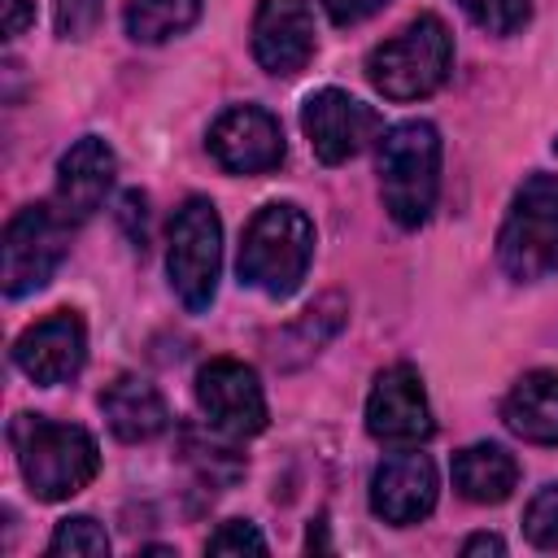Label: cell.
I'll use <instances>...</instances> for the list:
<instances>
[{
  "label": "cell",
  "instance_id": "obj_1",
  "mask_svg": "<svg viewBox=\"0 0 558 558\" xmlns=\"http://www.w3.org/2000/svg\"><path fill=\"white\" fill-rule=\"evenodd\" d=\"M9 440L17 449L22 480L39 501H65L83 493L100 466V449L92 432L74 423H57L44 414H17L9 423Z\"/></svg>",
  "mask_w": 558,
  "mask_h": 558
},
{
  "label": "cell",
  "instance_id": "obj_2",
  "mask_svg": "<svg viewBox=\"0 0 558 558\" xmlns=\"http://www.w3.org/2000/svg\"><path fill=\"white\" fill-rule=\"evenodd\" d=\"M314 257V222L305 209L275 201L253 214L244 244H240V283L266 292V296H288L305 279V266Z\"/></svg>",
  "mask_w": 558,
  "mask_h": 558
},
{
  "label": "cell",
  "instance_id": "obj_3",
  "mask_svg": "<svg viewBox=\"0 0 558 558\" xmlns=\"http://www.w3.org/2000/svg\"><path fill=\"white\" fill-rule=\"evenodd\" d=\"M379 192L397 227H423L440 192V135L432 122H397L379 135Z\"/></svg>",
  "mask_w": 558,
  "mask_h": 558
},
{
  "label": "cell",
  "instance_id": "obj_4",
  "mask_svg": "<svg viewBox=\"0 0 558 558\" xmlns=\"http://www.w3.org/2000/svg\"><path fill=\"white\" fill-rule=\"evenodd\" d=\"M453 65V39L436 13L414 17L392 39L375 44L366 57V78L388 100H418L432 96Z\"/></svg>",
  "mask_w": 558,
  "mask_h": 558
},
{
  "label": "cell",
  "instance_id": "obj_5",
  "mask_svg": "<svg viewBox=\"0 0 558 558\" xmlns=\"http://www.w3.org/2000/svg\"><path fill=\"white\" fill-rule=\"evenodd\" d=\"M501 270L519 283L558 270V174H527L497 235Z\"/></svg>",
  "mask_w": 558,
  "mask_h": 558
},
{
  "label": "cell",
  "instance_id": "obj_6",
  "mask_svg": "<svg viewBox=\"0 0 558 558\" xmlns=\"http://www.w3.org/2000/svg\"><path fill=\"white\" fill-rule=\"evenodd\" d=\"M218 266H222V222H218V209L205 196H187L174 209V222H170L166 270H170V288L179 292V301L192 314L214 305Z\"/></svg>",
  "mask_w": 558,
  "mask_h": 558
},
{
  "label": "cell",
  "instance_id": "obj_7",
  "mask_svg": "<svg viewBox=\"0 0 558 558\" xmlns=\"http://www.w3.org/2000/svg\"><path fill=\"white\" fill-rule=\"evenodd\" d=\"M70 244V222L61 218L57 205H22L9 227H4V244H0V279L9 296H26L39 292Z\"/></svg>",
  "mask_w": 558,
  "mask_h": 558
},
{
  "label": "cell",
  "instance_id": "obj_8",
  "mask_svg": "<svg viewBox=\"0 0 558 558\" xmlns=\"http://www.w3.org/2000/svg\"><path fill=\"white\" fill-rule=\"evenodd\" d=\"M301 131L323 166H340V161L357 157L384 131V122L357 96H349L340 87H323L301 105Z\"/></svg>",
  "mask_w": 558,
  "mask_h": 558
},
{
  "label": "cell",
  "instance_id": "obj_9",
  "mask_svg": "<svg viewBox=\"0 0 558 558\" xmlns=\"http://www.w3.org/2000/svg\"><path fill=\"white\" fill-rule=\"evenodd\" d=\"M196 405L222 436H257L266 427V397L253 366L214 357L196 371Z\"/></svg>",
  "mask_w": 558,
  "mask_h": 558
},
{
  "label": "cell",
  "instance_id": "obj_10",
  "mask_svg": "<svg viewBox=\"0 0 558 558\" xmlns=\"http://www.w3.org/2000/svg\"><path fill=\"white\" fill-rule=\"evenodd\" d=\"M366 432L397 449L432 436V410H427V392L414 366L397 362L375 379L366 397Z\"/></svg>",
  "mask_w": 558,
  "mask_h": 558
},
{
  "label": "cell",
  "instance_id": "obj_11",
  "mask_svg": "<svg viewBox=\"0 0 558 558\" xmlns=\"http://www.w3.org/2000/svg\"><path fill=\"white\" fill-rule=\"evenodd\" d=\"M13 362L26 379L52 388V384H65L83 371L87 362V331H83V318L74 310H57L39 323H31L17 344H13Z\"/></svg>",
  "mask_w": 558,
  "mask_h": 558
},
{
  "label": "cell",
  "instance_id": "obj_12",
  "mask_svg": "<svg viewBox=\"0 0 558 558\" xmlns=\"http://www.w3.org/2000/svg\"><path fill=\"white\" fill-rule=\"evenodd\" d=\"M209 153L231 174H266L283 161L279 118L257 105H235L209 126Z\"/></svg>",
  "mask_w": 558,
  "mask_h": 558
},
{
  "label": "cell",
  "instance_id": "obj_13",
  "mask_svg": "<svg viewBox=\"0 0 558 558\" xmlns=\"http://www.w3.org/2000/svg\"><path fill=\"white\" fill-rule=\"evenodd\" d=\"M436 506V466L427 453H418V445H405L401 453H388L375 475H371V510L392 523V527H410L418 519H427Z\"/></svg>",
  "mask_w": 558,
  "mask_h": 558
},
{
  "label": "cell",
  "instance_id": "obj_14",
  "mask_svg": "<svg viewBox=\"0 0 558 558\" xmlns=\"http://www.w3.org/2000/svg\"><path fill=\"white\" fill-rule=\"evenodd\" d=\"M253 57L266 74L292 78L314 57V13L305 0H262L253 17Z\"/></svg>",
  "mask_w": 558,
  "mask_h": 558
},
{
  "label": "cell",
  "instance_id": "obj_15",
  "mask_svg": "<svg viewBox=\"0 0 558 558\" xmlns=\"http://www.w3.org/2000/svg\"><path fill=\"white\" fill-rule=\"evenodd\" d=\"M113 174H118L113 148L100 135H83L57 161V201L52 205L61 209L65 222H87L105 205V196L113 187Z\"/></svg>",
  "mask_w": 558,
  "mask_h": 558
},
{
  "label": "cell",
  "instance_id": "obj_16",
  "mask_svg": "<svg viewBox=\"0 0 558 558\" xmlns=\"http://www.w3.org/2000/svg\"><path fill=\"white\" fill-rule=\"evenodd\" d=\"M100 410H105L109 432L118 440H126V445L153 440V436H161L170 427V410H166L161 392L140 375H118L113 384H105Z\"/></svg>",
  "mask_w": 558,
  "mask_h": 558
},
{
  "label": "cell",
  "instance_id": "obj_17",
  "mask_svg": "<svg viewBox=\"0 0 558 558\" xmlns=\"http://www.w3.org/2000/svg\"><path fill=\"white\" fill-rule=\"evenodd\" d=\"M501 418L514 436H523L532 445H558V371L523 375L510 388Z\"/></svg>",
  "mask_w": 558,
  "mask_h": 558
},
{
  "label": "cell",
  "instance_id": "obj_18",
  "mask_svg": "<svg viewBox=\"0 0 558 558\" xmlns=\"http://www.w3.org/2000/svg\"><path fill=\"white\" fill-rule=\"evenodd\" d=\"M519 462L501 445H466L453 453V488L475 506H497L514 493Z\"/></svg>",
  "mask_w": 558,
  "mask_h": 558
},
{
  "label": "cell",
  "instance_id": "obj_19",
  "mask_svg": "<svg viewBox=\"0 0 558 558\" xmlns=\"http://www.w3.org/2000/svg\"><path fill=\"white\" fill-rule=\"evenodd\" d=\"M340 323H344V301H340V296H323L318 305H310V310L275 340V362H279V366H296L301 357L318 353V349L340 331Z\"/></svg>",
  "mask_w": 558,
  "mask_h": 558
},
{
  "label": "cell",
  "instance_id": "obj_20",
  "mask_svg": "<svg viewBox=\"0 0 558 558\" xmlns=\"http://www.w3.org/2000/svg\"><path fill=\"white\" fill-rule=\"evenodd\" d=\"M201 17V0H131L126 4V35L135 44H166L183 35Z\"/></svg>",
  "mask_w": 558,
  "mask_h": 558
},
{
  "label": "cell",
  "instance_id": "obj_21",
  "mask_svg": "<svg viewBox=\"0 0 558 558\" xmlns=\"http://www.w3.org/2000/svg\"><path fill=\"white\" fill-rule=\"evenodd\" d=\"M48 554H70V558H105L109 554V536L96 519L87 514H74V519H61L52 541H48Z\"/></svg>",
  "mask_w": 558,
  "mask_h": 558
},
{
  "label": "cell",
  "instance_id": "obj_22",
  "mask_svg": "<svg viewBox=\"0 0 558 558\" xmlns=\"http://www.w3.org/2000/svg\"><path fill=\"white\" fill-rule=\"evenodd\" d=\"M458 4L488 35H514L532 17V0H458Z\"/></svg>",
  "mask_w": 558,
  "mask_h": 558
},
{
  "label": "cell",
  "instance_id": "obj_23",
  "mask_svg": "<svg viewBox=\"0 0 558 558\" xmlns=\"http://www.w3.org/2000/svg\"><path fill=\"white\" fill-rule=\"evenodd\" d=\"M523 532L536 549H558V484H545L527 510H523Z\"/></svg>",
  "mask_w": 558,
  "mask_h": 558
},
{
  "label": "cell",
  "instance_id": "obj_24",
  "mask_svg": "<svg viewBox=\"0 0 558 558\" xmlns=\"http://www.w3.org/2000/svg\"><path fill=\"white\" fill-rule=\"evenodd\" d=\"M209 554H266V536L248 523V519H227L209 541H205Z\"/></svg>",
  "mask_w": 558,
  "mask_h": 558
},
{
  "label": "cell",
  "instance_id": "obj_25",
  "mask_svg": "<svg viewBox=\"0 0 558 558\" xmlns=\"http://www.w3.org/2000/svg\"><path fill=\"white\" fill-rule=\"evenodd\" d=\"M100 13H105V0H57V31L65 39H83L96 31Z\"/></svg>",
  "mask_w": 558,
  "mask_h": 558
},
{
  "label": "cell",
  "instance_id": "obj_26",
  "mask_svg": "<svg viewBox=\"0 0 558 558\" xmlns=\"http://www.w3.org/2000/svg\"><path fill=\"white\" fill-rule=\"evenodd\" d=\"M122 222L131 231V244L144 253V244H148V201H144V192H126L122 196Z\"/></svg>",
  "mask_w": 558,
  "mask_h": 558
},
{
  "label": "cell",
  "instance_id": "obj_27",
  "mask_svg": "<svg viewBox=\"0 0 558 558\" xmlns=\"http://www.w3.org/2000/svg\"><path fill=\"white\" fill-rule=\"evenodd\" d=\"M388 0H323V9H327V17L336 22V26H353V22H366L371 13H379Z\"/></svg>",
  "mask_w": 558,
  "mask_h": 558
},
{
  "label": "cell",
  "instance_id": "obj_28",
  "mask_svg": "<svg viewBox=\"0 0 558 558\" xmlns=\"http://www.w3.org/2000/svg\"><path fill=\"white\" fill-rule=\"evenodd\" d=\"M31 22H35V4L31 0H4V39H17Z\"/></svg>",
  "mask_w": 558,
  "mask_h": 558
},
{
  "label": "cell",
  "instance_id": "obj_29",
  "mask_svg": "<svg viewBox=\"0 0 558 558\" xmlns=\"http://www.w3.org/2000/svg\"><path fill=\"white\" fill-rule=\"evenodd\" d=\"M506 545H501V536H488V532H480V536H471L466 545H462V554L471 558V554H501Z\"/></svg>",
  "mask_w": 558,
  "mask_h": 558
},
{
  "label": "cell",
  "instance_id": "obj_30",
  "mask_svg": "<svg viewBox=\"0 0 558 558\" xmlns=\"http://www.w3.org/2000/svg\"><path fill=\"white\" fill-rule=\"evenodd\" d=\"M554 148H558V144H554Z\"/></svg>",
  "mask_w": 558,
  "mask_h": 558
}]
</instances>
